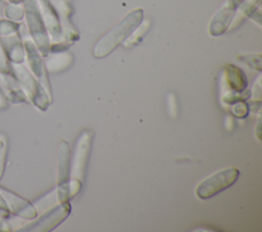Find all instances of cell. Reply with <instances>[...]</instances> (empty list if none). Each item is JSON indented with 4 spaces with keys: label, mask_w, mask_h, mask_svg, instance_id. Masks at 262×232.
I'll return each instance as SVG.
<instances>
[{
    "label": "cell",
    "mask_w": 262,
    "mask_h": 232,
    "mask_svg": "<svg viewBox=\"0 0 262 232\" xmlns=\"http://www.w3.org/2000/svg\"><path fill=\"white\" fill-rule=\"evenodd\" d=\"M143 19V11L136 8L127 13L114 28L104 34L93 47V56L103 58L123 44Z\"/></svg>",
    "instance_id": "obj_1"
},
{
    "label": "cell",
    "mask_w": 262,
    "mask_h": 232,
    "mask_svg": "<svg viewBox=\"0 0 262 232\" xmlns=\"http://www.w3.org/2000/svg\"><path fill=\"white\" fill-rule=\"evenodd\" d=\"M92 136L93 132L91 130H84L77 140L74 150V156L71 160V180L69 183L70 197L75 196L81 189L87 160L89 157Z\"/></svg>",
    "instance_id": "obj_2"
},
{
    "label": "cell",
    "mask_w": 262,
    "mask_h": 232,
    "mask_svg": "<svg viewBox=\"0 0 262 232\" xmlns=\"http://www.w3.org/2000/svg\"><path fill=\"white\" fill-rule=\"evenodd\" d=\"M238 176L239 171L237 168H225L203 180L198 185L195 194L201 199H209L233 185L238 179Z\"/></svg>",
    "instance_id": "obj_3"
},
{
    "label": "cell",
    "mask_w": 262,
    "mask_h": 232,
    "mask_svg": "<svg viewBox=\"0 0 262 232\" xmlns=\"http://www.w3.org/2000/svg\"><path fill=\"white\" fill-rule=\"evenodd\" d=\"M244 0H226L217 13L211 19L209 33L211 36H219L226 32Z\"/></svg>",
    "instance_id": "obj_4"
},
{
    "label": "cell",
    "mask_w": 262,
    "mask_h": 232,
    "mask_svg": "<svg viewBox=\"0 0 262 232\" xmlns=\"http://www.w3.org/2000/svg\"><path fill=\"white\" fill-rule=\"evenodd\" d=\"M58 184H59V198L67 201L70 197L69 178L71 172V154L68 142L61 141L59 146L58 156Z\"/></svg>",
    "instance_id": "obj_5"
},
{
    "label": "cell",
    "mask_w": 262,
    "mask_h": 232,
    "mask_svg": "<svg viewBox=\"0 0 262 232\" xmlns=\"http://www.w3.org/2000/svg\"><path fill=\"white\" fill-rule=\"evenodd\" d=\"M224 76L226 79V83L231 90L239 93L247 88L248 82L246 75L239 67L235 66L234 64L225 65Z\"/></svg>",
    "instance_id": "obj_6"
},
{
    "label": "cell",
    "mask_w": 262,
    "mask_h": 232,
    "mask_svg": "<svg viewBox=\"0 0 262 232\" xmlns=\"http://www.w3.org/2000/svg\"><path fill=\"white\" fill-rule=\"evenodd\" d=\"M259 5H260V0H244L243 3L239 5L238 9L236 10L237 13H235L233 19H232V25L230 28H228V30H233L236 27H238L241 24H243V21L252 16L258 9H259Z\"/></svg>",
    "instance_id": "obj_7"
},
{
    "label": "cell",
    "mask_w": 262,
    "mask_h": 232,
    "mask_svg": "<svg viewBox=\"0 0 262 232\" xmlns=\"http://www.w3.org/2000/svg\"><path fill=\"white\" fill-rule=\"evenodd\" d=\"M148 28H149V21L146 20L144 22H140V25L133 31V33L127 38V40L123 43L124 47H132L136 44H138L142 38L144 37V35L147 33L148 31Z\"/></svg>",
    "instance_id": "obj_8"
},
{
    "label": "cell",
    "mask_w": 262,
    "mask_h": 232,
    "mask_svg": "<svg viewBox=\"0 0 262 232\" xmlns=\"http://www.w3.org/2000/svg\"><path fill=\"white\" fill-rule=\"evenodd\" d=\"M238 59L247 63L252 68L261 71V54H239Z\"/></svg>",
    "instance_id": "obj_9"
},
{
    "label": "cell",
    "mask_w": 262,
    "mask_h": 232,
    "mask_svg": "<svg viewBox=\"0 0 262 232\" xmlns=\"http://www.w3.org/2000/svg\"><path fill=\"white\" fill-rule=\"evenodd\" d=\"M233 113L238 118H244L248 113V106L243 102H237L232 107Z\"/></svg>",
    "instance_id": "obj_10"
},
{
    "label": "cell",
    "mask_w": 262,
    "mask_h": 232,
    "mask_svg": "<svg viewBox=\"0 0 262 232\" xmlns=\"http://www.w3.org/2000/svg\"><path fill=\"white\" fill-rule=\"evenodd\" d=\"M69 1H71V0H69Z\"/></svg>",
    "instance_id": "obj_11"
}]
</instances>
